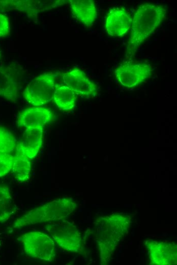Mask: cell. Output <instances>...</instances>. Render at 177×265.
Instances as JSON below:
<instances>
[{
    "label": "cell",
    "mask_w": 177,
    "mask_h": 265,
    "mask_svg": "<svg viewBox=\"0 0 177 265\" xmlns=\"http://www.w3.org/2000/svg\"><path fill=\"white\" fill-rule=\"evenodd\" d=\"M166 14V10L161 6L145 4L138 8L132 19L126 59H131L135 55L140 46L161 24Z\"/></svg>",
    "instance_id": "1"
},
{
    "label": "cell",
    "mask_w": 177,
    "mask_h": 265,
    "mask_svg": "<svg viewBox=\"0 0 177 265\" xmlns=\"http://www.w3.org/2000/svg\"><path fill=\"white\" fill-rule=\"evenodd\" d=\"M76 208V203L72 199L58 198L27 211L14 222L13 227L21 228L37 223L60 221L68 217Z\"/></svg>",
    "instance_id": "2"
},
{
    "label": "cell",
    "mask_w": 177,
    "mask_h": 265,
    "mask_svg": "<svg viewBox=\"0 0 177 265\" xmlns=\"http://www.w3.org/2000/svg\"><path fill=\"white\" fill-rule=\"evenodd\" d=\"M44 230L64 250L72 252L80 251L82 246L81 233L73 223L63 219L48 224Z\"/></svg>",
    "instance_id": "3"
},
{
    "label": "cell",
    "mask_w": 177,
    "mask_h": 265,
    "mask_svg": "<svg viewBox=\"0 0 177 265\" xmlns=\"http://www.w3.org/2000/svg\"><path fill=\"white\" fill-rule=\"evenodd\" d=\"M55 88V75L52 72L44 73L28 84L23 91V96L29 104L40 107L53 99Z\"/></svg>",
    "instance_id": "4"
},
{
    "label": "cell",
    "mask_w": 177,
    "mask_h": 265,
    "mask_svg": "<svg viewBox=\"0 0 177 265\" xmlns=\"http://www.w3.org/2000/svg\"><path fill=\"white\" fill-rule=\"evenodd\" d=\"M22 243L28 256L40 260L51 261L55 256V245L51 237L39 231H31L17 238Z\"/></svg>",
    "instance_id": "5"
},
{
    "label": "cell",
    "mask_w": 177,
    "mask_h": 265,
    "mask_svg": "<svg viewBox=\"0 0 177 265\" xmlns=\"http://www.w3.org/2000/svg\"><path fill=\"white\" fill-rule=\"evenodd\" d=\"M130 218L123 214H113L99 218L96 223L98 238L119 242L128 232Z\"/></svg>",
    "instance_id": "6"
},
{
    "label": "cell",
    "mask_w": 177,
    "mask_h": 265,
    "mask_svg": "<svg viewBox=\"0 0 177 265\" xmlns=\"http://www.w3.org/2000/svg\"><path fill=\"white\" fill-rule=\"evenodd\" d=\"M152 71V66L149 63L127 61L116 68L115 75L123 86L130 88L144 82L151 75Z\"/></svg>",
    "instance_id": "7"
},
{
    "label": "cell",
    "mask_w": 177,
    "mask_h": 265,
    "mask_svg": "<svg viewBox=\"0 0 177 265\" xmlns=\"http://www.w3.org/2000/svg\"><path fill=\"white\" fill-rule=\"evenodd\" d=\"M23 72L19 66H0V96L16 102L22 85Z\"/></svg>",
    "instance_id": "8"
},
{
    "label": "cell",
    "mask_w": 177,
    "mask_h": 265,
    "mask_svg": "<svg viewBox=\"0 0 177 265\" xmlns=\"http://www.w3.org/2000/svg\"><path fill=\"white\" fill-rule=\"evenodd\" d=\"M65 1H0V11L18 10L35 17L39 13L63 5Z\"/></svg>",
    "instance_id": "9"
},
{
    "label": "cell",
    "mask_w": 177,
    "mask_h": 265,
    "mask_svg": "<svg viewBox=\"0 0 177 265\" xmlns=\"http://www.w3.org/2000/svg\"><path fill=\"white\" fill-rule=\"evenodd\" d=\"M65 85L78 95L92 98L96 96L98 88L96 85L91 81L80 69L74 68L62 75Z\"/></svg>",
    "instance_id": "10"
},
{
    "label": "cell",
    "mask_w": 177,
    "mask_h": 265,
    "mask_svg": "<svg viewBox=\"0 0 177 265\" xmlns=\"http://www.w3.org/2000/svg\"><path fill=\"white\" fill-rule=\"evenodd\" d=\"M151 263L175 264L177 262L176 245L170 242L149 240L146 242Z\"/></svg>",
    "instance_id": "11"
},
{
    "label": "cell",
    "mask_w": 177,
    "mask_h": 265,
    "mask_svg": "<svg viewBox=\"0 0 177 265\" xmlns=\"http://www.w3.org/2000/svg\"><path fill=\"white\" fill-rule=\"evenodd\" d=\"M53 112L43 107H32L21 111L17 117L18 127L40 128L50 123L53 119Z\"/></svg>",
    "instance_id": "12"
},
{
    "label": "cell",
    "mask_w": 177,
    "mask_h": 265,
    "mask_svg": "<svg viewBox=\"0 0 177 265\" xmlns=\"http://www.w3.org/2000/svg\"><path fill=\"white\" fill-rule=\"evenodd\" d=\"M132 18L123 8H114L108 13L105 21L107 34L114 37L126 34L132 25Z\"/></svg>",
    "instance_id": "13"
},
{
    "label": "cell",
    "mask_w": 177,
    "mask_h": 265,
    "mask_svg": "<svg viewBox=\"0 0 177 265\" xmlns=\"http://www.w3.org/2000/svg\"><path fill=\"white\" fill-rule=\"evenodd\" d=\"M43 127L25 128L22 140L16 145L15 151L28 157L35 158L42 145Z\"/></svg>",
    "instance_id": "14"
},
{
    "label": "cell",
    "mask_w": 177,
    "mask_h": 265,
    "mask_svg": "<svg viewBox=\"0 0 177 265\" xmlns=\"http://www.w3.org/2000/svg\"><path fill=\"white\" fill-rule=\"evenodd\" d=\"M74 16L87 27L91 26L98 14L95 4L92 0L69 1Z\"/></svg>",
    "instance_id": "15"
},
{
    "label": "cell",
    "mask_w": 177,
    "mask_h": 265,
    "mask_svg": "<svg viewBox=\"0 0 177 265\" xmlns=\"http://www.w3.org/2000/svg\"><path fill=\"white\" fill-rule=\"evenodd\" d=\"M77 95L70 88L62 85L56 87L53 99L61 110L68 111L73 109L76 104Z\"/></svg>",
    "instance_id": "16"
},
{
    "label": "cell",
    "mask_w": 177,
    "mask_h": 265,
    "mask_svg": "<svg viewBox=\"0 0 177 265\" xmlns=\"http://www.w3.org/2000/svg\"><path fill=\"white\" fill-rule=\"evenodd\" d=\"M30 160L24 155L15 151L12 170L17 180L24 181L29 179L31 171Z\"/></svg>",
    "instance_id": "17"
},
{
    "label": "cell",
    "mask_w": 177,
    "mask_h": 265,
    "mask_svg": "<svg viewBox=\"0 0 177 265\" xmlns=\"http://www.w3.org/2000/svg\"><path fill=\"white\" fill-rule=\"evenodd\" d=\"M11 193L9 188L0 185V222L7 221L14 212Z\"/></svg>",
    "instance_id": "18"
},
{
    "label": "cell",
    "mask_w": 177,
    "mask_h": 265,
    "mask_svg": "<svg viewBox=\"0 0 177 265\" xmlns=\"http://www.w3.org/2000/svg\"><path fill=\"white\" fill-rule=\"evenodd\" d=\"M16 139L8 129L0 126V153H10L16 146Z\"/></svg>",
    "instance_id": "19"
},
{
    "label": "cell",
    "mask_w": 177,
    "mask_h": 265,
    "mask_svg": "<svg viewBox=\"0 0 177 265\" xmlns=\"http://www.w3.org/2000/svg\"><path fill=\"white\" fill-rule=\"evenodd\" d=\"M98 238L101 263L104 264L109 260L117 243L111 240Z\"/></svg>",
    "instance_id": "20"
},
{
    "label": "cell",
    "mask_w": 177,
    "mask_h": 265,
    "mask_svg": "<svg viewBox=\"0 0 177 265\" xmlns=\"http://www.w3.org/2000/svg\"><path fill=\"white\" fill-rule=\"evenodd\" d=\"M13 161L14 155L0 153V177L5 176L12 170Z\"/></svg>",
    "instance_id": "21"
},
{
    "label": "cell",
    "mask_w": 177,
    "mask_h": 265,
    "mask_svg": "<svg viewBox=\"0 0 177 265\" xmlns=\"http://www.w3.org/2000/svg\"><path fill=\"white\" fill-rule=\"evenodd\" d=\"M10 33V24L9 18L0 13V38L6 37Z\"/></svg>",
    "instance_id": "22"
}]
</instances>
